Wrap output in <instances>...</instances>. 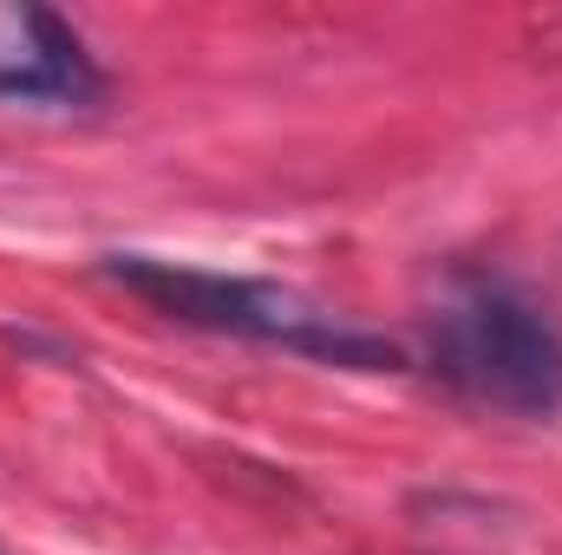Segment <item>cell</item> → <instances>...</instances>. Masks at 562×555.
<instances>
[{"label":"cell","mask_w":562,"mask_h":555,"mask_svg":"<svg viewBox=\"0 0 562 555\" xmlns=\"http://www.w3.org/2000/svg\"><path fill=\"white\" fill-rule=\"evenodd\" d=\"M431 373L471 406L517 418L562 412V327L504 281H464L431 320Z\"/></svg>","instance_id":"7a4b0ae2"},{"label":"cell","mask_w":562,"mask_h":555,"mask_svg":"<svg viewBox=\"0 0 562 555\" xmlns=\"http://www.w3.org/2000/svg\"><path fill=\"white\" fill-rule=\"evenodd\" d=\"M105 275L125 294L150 301L157 314L203 327V333H236V340H262L281 353L340 366V373H400L406 353L380 333H353L334 314H321L307 294L281 287V281H249V275H203V269H177V262H150V256H105Z\"/></svg>","instance_id":"6da1fadb"},{"label":"cell","mask_w":562,"mask_h":555,"mask_svg":"<svg viewBox=\"0 0 562 555\" xmlns=\"http://www.w3.org/2000/svg\"><path fill=\"white\" fill-rule=\"evenodd\" d=\"M13 46H0V105H46V112H92L105 105V72L92 66L86 39L46 13L20 7L13 13Z\"/></svg>","instance_id":"3957f363"}]
</instances>
